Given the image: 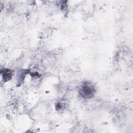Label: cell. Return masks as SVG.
Listing matches in <instances>:
<instances>
[{
  "mask_svg": "<svg viewBox=\"0 0 133 133\" xmlns=\"http://www.w3.org/2000/svg\"><path fill=\"white\" fill-rule=\"evenodd\" d=\"M1 74L4 82H6L10 80L12 76V71L8 69H4L3 71H2Z\"/></svg>",
  "mask_w": 133,
  "mask_h": 133,
  "instance_id": "cell-2",
  "label": "cell"
},
{
  "mask_svg": "<svg viewBox=\"0 0 133 133\" xmlns=\"http://www.w3.org/2000/svg\"><path fill=\"white\" fill-rule=\"evenodd\" d=\"M95 92V88L90 83H84L79 88V95L84 99L92 98L94 96Z\"/></svg>",
  "mask_w": 133,
  "mask_h": 133,
  "instance_id": "cell-1",
  "label": "cell"
}]
</instances>
